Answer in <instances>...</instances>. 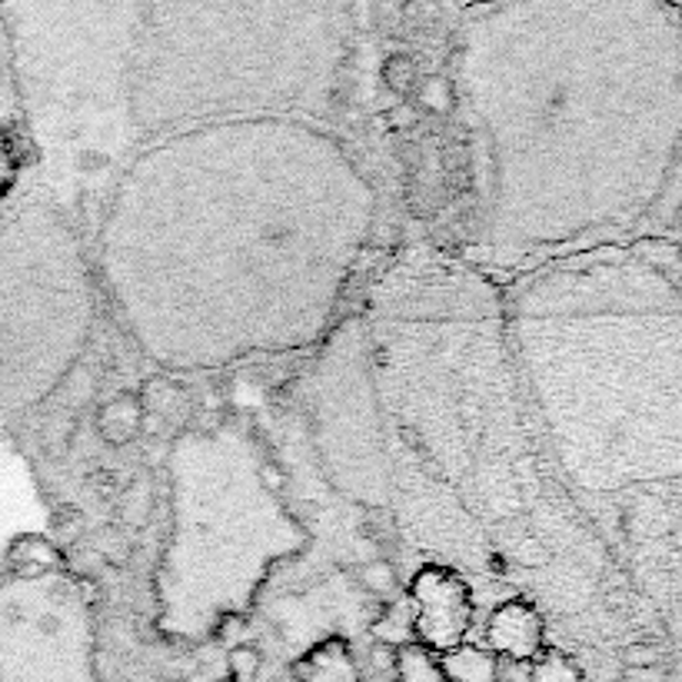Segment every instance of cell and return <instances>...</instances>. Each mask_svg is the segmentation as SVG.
<instances>
[{
	"label": "cell",
	"mask_w": 682,
	"mask_h": 682,
	"mask_svg": "<svg viewBox=\"0 0 682 682\" xmlns=\"http://www.w3.org/2000/svg\"><path fill=\"white\" fill-rule=\"evenodd\" d=\"M14 78H11V54H8V34L0 21V101H14Z\"/></svg>",
	"instance_id": "25"
},
{
	"label": "cell",
	"mask_w": 682,
	"mask_h": 682,
	"mask_svg": "<svg viewBox=\"0 0 682 682\" xmlns=\"http://www.w3.org/2000/svg\"><path fill=\"white\" fill-rule=\"evenodd\" d=\"M675 11H679V21H682V8H675Z\"/></svg>",
	"instance_id": "27"
},
{
	"label": "cell",
	"mask_w": 682,
	"mask_h": 682,
	"mask_svg": "<svg viewBox=\"0 0 682 682\" xmlns=\"http://www.w3.org/2000/svg\"><path fill=\"white\" fill-rule=\"evenodd\" d=\"M353 579L360 589H366L373 596H393L400 589V569L386 556H373V559L353 566Z\"/></svg>",
	"instance_id": "19"
},
{
	"label": "cell",
	"mask_w": 682,
	"mask_h": 682,
	"mask_svg": "<svg viewBox=\"0 0 682 682\" xmlns=\"http://www.w3.org/2000/svg\"><path fill=\"white\" fill-rule=\"evenodd\" d=\"M28 161H34V154H31V144H28L24 124H21L18 97L0 101V220L8 217V210L21 197V180H24Z\"/></svg>",
	"instance_id": "10"
},
{
	"label": "cell",
	"mask_w": 682,
	"mask_h": 682,
	"mask_svg": "<svg viewBox=\"0 0 682 682\" xmlns=\"http://www.w3.org/2000/svg\"><path fill=\"white\" fill-rule=\"evenodd\" d=\"M393 679L396 682H446V672L440 665V655H433L420 642H406V645H400Z\"/></svg>",
	"instance_id": "16"
},
{
	"label": "cell",
	"mask_w": 682,
	"mask_h": 682,
	"mask_svg": "<svg viewBox=\"0 0 682 682\" xmlns=\"http://www.w3.org/2000/svg\"><path fill=\"white\" fill-rule=\"evenodd\" d=\"M450 81L473 151V214L456 257L496 287L566 254L629 244L675 177V4L459 8Z\"/></svg>",
	"instance_id": "3"
},
{
	"label": "cell",
	"mask_w": 682,
	"mask_h": 682,
	"mask_svg": "<svg viewBox=\"0 0 682 682\" xmlns=\"http://www.w3.org/2000/svg\"><path fill=\"white\" fill-rule=\"evenodd\" d=\"M503 310L549 463L616 556L682 503V290L612 244L519 273Z\"/></svg>",
	"instance_id": "5"
},
{
	"label": "cell",
	"mask_w": 682,
	"mask_h": 682,
	"mask_svg": "<svg viewBox=\"0 0 682 682\" xmlns=\"http://www.w3.org/2000/svg\"><path fill=\"white\" fill-rule=\"evenodd\" d=\"M64 556L61 549L48 539V536H21L11 542L8 556H4V572L14 576H38V572H51V569H64Z\"/></svg>",
	"instance_id": "13"
},
{
	"label": "cell",
	"mask_w": 682,
	"mask_h": 682,
	"mask_svg": "<svg viewBox=\"0 0 682 682\" xmlns=\"http://www.w3.org/2000/svg\"><path fill=\"white\" fill-rule=\"evenodd\" d=\"M170 533L154 572V626L170 642L250 619L270 576L313 542L283 499V473L240 420L187 426L167 453Z\"/></svg>",
	"instance_id": "6"
},
{
	"label": "cell",
	"mask_w": 682,
	"mask_h": 682,
	"mask_svg": "<svg viewBox=\"0 0 682 682\" xmlns=\"http://www.w3.org/2000/svg\"><path fill=\"white\" fill-rule=\"evenodd\" d=\"M529 682H582V669L562 649H542L533 659Z\"/></svg>",
	"instance_id": "20"
},
{
	"label": "cell",
	"mask_w": 682,
	"mask_h": 682,
	"mask_svg": "<svg viewBox=\"0 0 682 682\" xmlns=\"http://www.w3.org/2000/svg\"><path fill=\"white\" fill-rule=\"evenodd\" d=\"M446 682H496V655L476 645H459L440 655Z\"/></svg>",
	"instance_id": "15"
},
{
	"label": "cell",
	"mask_w": 682,
	"mask_h": 682,
	"mask_svg": "<svg viewBox=\"0 0 682 682\" xmlns=\"http://www.w3.org/2000/svg\"><path fill=\"white\" fill-rule=\"evenodd\" d=\"M244 632H247V619H244V616H227V619H220V622H217V629H214V636H210V639L227 642V645L234 649V645H240Z\"/></svg>",
	"instance_id": "26"
},
{
	"label": "cell",
	"mask_w": 682,
	"mask_h": 682,
	"mask_svg": "<svg viewBox=\"0 0 682 682\" xmlns=\"http://www.w3.org/2000/svg\"><path fill=\"white\" fill-rule=\"evenodd\" d=\"M440 18V8L430 4V0H410V4L400 8V24H416V28H426L430 21Z\"/></svg>",
	"instance_id": "23"
},
{
	"label": "cell",
	"mask_w": 682,
	"mask_h": 682,
	"mask_svg": "<svg viewBox=\"0 0 682 682\" xmlns=\"http://www.w3.org/2000/svg\"><path fill=\"white\" fill-rule=\"evenodd\" d=\"M297 682H363V672L343 639H323L293 662Z\"/></svg>",
	"instance_id": "11"
},
{
	"label": "cell",
	"mask_w": 682,
	"mask_h": 682,
	"mask_svg": "<svg viewBox=\"0 0 682 682\" xmlns=\"http://www.w3.org/2000/svg\"><path fill=\"white\" fill-rule=\"evenodd\" d=\"M410 599H413V639H420L430 652H453L466 645L476 616V596L469 582L436 562H423L410 576Z\"/></svg>",
	"instance_id": "8"
},
{
	"label": "cell",
	"mask_w": 682,
	"mask_h": 682,
	"mask_svg": "<svg viewBox=\"0 0 682 682\" xmlns=\"http://www.w3.org/2000/svg\"><path fill=\"white\" fill-rule=\"evenodd\" d=\"M396 659H400V645L383 642V639L373 642V649H370V665H373L376 672H383V675H396Z\"/></svg>",
	"instance_id": "24"
},
{
	"label": "cell",
	"mask_w": 682,
	"mask_h": 682,
	"mask_svg": "<svg viewBox=\"0 0 682 682\" xmlns=\"http://www.w3.org/2000/svg\"><path fill=\"white\" fill-rule=\"evenodd\" d=\"M260 669H264V655L260 649L240 642L227 652V672H230V682H257L260 679Z\"/></svg>",
	"instance_id": "22"
},
{
	"label": "cell",
	"mask_w": 682,
	"mask_h": 682,
	"mask_svg": "<svg viewBox=\"0 0 682 682\" xmlns=\"http://www.w3.org/2000/svg\"><path fill=\"white\" fill-rule=\"evenodd\" d=\"M87 244L38 190L0 220V430L28 423L84 363L97 327Z\"/></svg>",
	"instance_id": "7"
},
{
	"label": "cell",
	"mask_w": 682,
	"mask_h": 682,
	"mask_svg": "<svg viewBox=\"0 0 682 682\" xmlns=\"http://www.w3.org/2000/svg\"><path fill=\"white\" fill-rule=\"evenodd\" d=\"M416 107L433 114V117H450L456 114V87L450 81V74H426L416 84Z\"/></svg>",
	"instance_id": "17"
},
{
	"label": "cell",
	"mask_w": 682,
	"mask_h": 682,
	"mask_svg": "<svg viewBox=\"0 0 682 682\" xmlns=\"http://www.w3.org/2000/svg\"><path fill=\"white\" fill-rule=\"evenodd\" d=\"M380 227L337 114L254 111L137 141L84 240L131 343L167 373L317 350Z\"/></svg>",
	"instance_id": "2"
},
{
	"label": "cell",
	"mask_w": 682,
	"mask_h": 682,
	"mask_svg": "<svg viewBox=\"0 0 682 682\" xmlns=\"http://www.w3.org/2000/svg\"><path fill=\"white\" fill-rule=\"evenodd\" d=\"M546 616L536 602L513 596L503 602H493L483 636H486V652H493L503 662H533L546 649Z\"/></svg>",
	"instance_id": "9"
},
{
	"label": "cell",
	"mask_w": 682,
	"mask_h": 682,
	"mask_svg": "<svg viewBox=\"0 0 682 682\" xmlns=\"http://www.w3.org/2000/svg\"><path fill=\"white\" fill-rule=\"evenodd\" d=\"M303 403L327 483L386 513L420 566L459 572L473 596H523L546 622L636 596L549 463L503 287L456 254L403 250L317 347Z\"/></svg>",
	"instance_id": "1"
},
{
	"label": "cell",
	"mask_w": 682,
	"mask_h": 682,
	"mask_svg": "<svg viewBox=\"0 0 682 682\" xmlns=\"http://www.w3.org/2000/svg\"><path fill=\"white\" fill-rule=\"evenodd\" d=\"M154 516V483L147 476H137L124 486L121 499V519L127 529H144Z\"/></svg>",
	"instance_id": "18"
},
{
	"label": "cell",
	"mask_w": 682,
	"mask_h": 682,
	"mask_svg": "<svg viewBox=\"0 0 682 682\" xmlns=\"http://www.w3.org/2000/svg\"><path fill=\"white\" fill-rule=\"evenodd\" d=\"M144 423H147V413H144L137 393H117V396L104 400V406L97 410V436L111 450L131 446L141 436Z\"/></svg>",
	"instance_id": "12"
},
{
	"label": "cell",
	"mask_w": 682,
	"mask_h": 682,
	"mask_svg": "<svg viewBox=\"0 0 682 682\" xmlns=\"http://www.w3.org/2000/svg\"><path fill=\"white\" fill-rule=\"evenodd\" d=\"M380 81L390 94L396 97H410L420 84V64L416 58L410 54H390L383 64H380Z\"/></svg>",
	"instance_id": "21"
},
{
	"label": "cell",
	"mask_w": 682,
	"mask_h": 682,
	"mask_svg": "<svg viewBox=\"0 0 682 682\" xmlns=\"http://www.w3.org/2000/svg\"><path fill=\"white\" fill-rule=\"evenodd\" d=\"M137 396L147 420H180V413L187 410V390L167 373H154L151 380H144Z\"/></svg>",
	"instance_id": "14"
},
{
	"label": "cell",
	"mask_w": 682,
	"mask_h": 682,
	"mask_svg": "<svg viewBox=\"0 0 682 682\" xmlns=\"http://www.w3.org/2000/svg\"><path fill=\"white\" fill-rule=\"evenodd\" d=\"M41 197L91 227L131 147L174 124L337 114L356 51L340 0H34L0 4Z\"/></svg>",
	"instance_id": "4"
}]
</instances>
